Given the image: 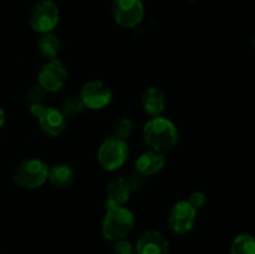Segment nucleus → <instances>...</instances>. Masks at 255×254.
Listing matches in <instances>:
<instances>
[{
    "label": "nucleus",
    "instance_id": "nucleus-1",
    "mask_svg": "<svg viewBox=\"0 0 255 254\" xmlns=\"http://www.w3.org/2000/svg\"><path fill=\"white\" fill-rule=\"evenodd\" d=\"M143 141L153 151H171L178 142V129L169 119L163 116L152 117L142 129Z\"/></svg>",
    "mask_w": 255,
    "mask_h": 254
},
{
    "label": "nucleus",
    "instance_id": "nucleus-2",
    "mask_svg": "<svg viewBox=\"0 0 255 254\" xmlns=\"http://www.w3.org/2000/svg\"><path fill=\"white\" fill-rule=\"evenodd\" d=\"M106 214L102 221V236L110 242L125 239L133 229L134 216L127 207L105 203Z\"/></svg>",
    "mask_w": 255,
    "mask_h": 254
},
{
    "label": "nucleus",
    "instance_id": "nucleus-3",
    "mask_svg": "<svg viewBox=\"0 0 255 254\" xmlns=\"http://www.w3.org/2000/svg\"><path fill=\"white\" fill-rule=\"evenodd\" d=\"M50 167L42 159L29 158L22 161L14 172V182L24 189H35L47 181Z\"/></svg>",
    "mask_w": 255,
    "mask_h": 254
},
{
    "label": "nucleus",
    "instance_id": "nucleus-4",
    "mask_svg": "<svg viewBox=\"0 0 255 254\" xmlns=\"http://www.w3.org/2000/svg\"><path fill=\"white\" fill-rule=\"evenodd\" d=\"M128 157V147L126 141L117 137H109L100 144L97 159L106 171H116L122 167Z\"/></svg>",
    "mask_w": 255,
    "mask_h": 254
},
{
    "label": "nucleus",
    "instance_id": "nucleus-5",
    "mask_svg": "<svg viewBox=\"0 0 255 254\" xmlns=\"http://www.w3.org/2000/svg\"><path fill=\"white\" fill-rule=\"evenodd\" d=\"M60 10L52 0H41L36 2L30 12V26L39 34L51 32L59 24Z\"/></svg>",
    "mask_w": 255,
    "mask_h": 254
},
{
    "label": "nucleus",
    "instance_id": "nucleus-6",
    "mask_svg": "<svg viewBox=\"0 0 255 254\" xmlns=\"http://www.w3.org/2000/svg\"><path fill=\"white\" fill-rule=\"evenodd\" d=\"M112 16L117 25L132 29L139 25L144 16L142 0H114Z\"/></svg>",
    "mask_w": 255,
    "mask_h": 254
},
{
    "label": "nucleus",
    "instance_id": "nucleus-7",
    "mask_svg": "<svg viewBox=\"0 0 255 254\" xmlns=\"http://www.w3.org/2000/svg\"><path fill=\"white\" fill-rule=\"evenodd\" d=\"M30 112L39 121L40 127L44 132L52 137H57L66 129V117L56 107H46L44 104L30 106Z\"/></svg>",
    "mask_w": 255,
    "mask_h": 254
},
{
    "label": "nucleus",
    "instance_id": "nucleus-8",
    "mask_svg": "<svg viewBox=\"0 0 255 254\" xmlns=\"http://www.w3.org/2000/svg\"><path fill=\"white\" fill-rule=\"evenodd\" d=\"M79 96L84 106L94 111L107 107L114 99L111 87L99 80H91L86 82L82 86Z\"/></svg>",
    "mask_w": 255,
    "mask_h": 254
},
{
    "label": "nucleus",
    "instance_id": "nucleus-9",
    "mask_svg": "<svg viewBox=\"0 0 255 254\" xmlns=\"http://www.w3.org/2000/svg\"><path fill=\"white\" fill-rule=\"evenodd\" d=\"M67 81V71L60 60H47L39 70L37 85L46 92H57Z\"/></svg>",
    "mask_w": 255,
    "mask_h": 254
},
{
    "label": "nucleus",
    "instance_id": "nucleus-10",
    "mask_svg": "<svg viewBox=\"0 0 255 254\" xmlns=\"http://www.w3.org/2000/svg\"><path fill=\"white\" fill-rule=\"evenodd\" d=\"M197 209L187 201H179L173 204L168 214L169 228L177 234H186L194 227Z\"/></svg>",
    "mask_w": 255,
    "mask_h": 254
},
{
    "label": "nucleus",
    "instance_id": "nucleus-11",
    "mask_svg": "<svg viewBox=\"0 0 255 254\" xmlns=\"http://www.w3.org/2000/svg\"><path fill=\"white\" fill-rule=\"evenodd\" d=\"M136 254H168V241L158 231H147L139 237L136 246Z\"/></svg>",
    "mask_w": 255,
    "mask_h": 254
},
{
    "label": "nucleus",
    "instance_id": "nucleus-12",
    "mask_svg": "<svg viewBox=\"0 0 255 254\" xmlns=\"http://www.w3.org/2000/svg\"><path fill=\"white\" fill-rule=\"evenodd\" d=\"M164 164H166L164 154L162 152L149 149L137 157L134 162V168H136V172L141 173L142 176L149 177L161 172Z\"/></svg>",
    "mask_w": 255,
    "mask_h": 254
},
{
    "label": "nucleus",
    "instance_id": "nucleus-13",
    "mask_svg": "<svg viewBox=\"0 0 255 254\" xmlns=\"http://www.w3.org/2000/svg\"><path fill=\"white\" fill-rule=\"evenodd\" d=\"M131 193L132 191L129 188V184L127 182L126 177H114L107 183L106 202L111 204H117V206H125L129 199Z\"/></svg>",
    "mask_w": 255,
    "mask_h": 254
},
{
    "label": "nucleus",
    "instance_id": "nucleus-14",
    "mask_svg": "<svg viewBox=\"0 0 255 254\" xmlns=\"http://www.w3.org/2000/svg\"><path fill=\"white\" fill-rule=\"evenodd\" d=\"M142 107L152 117L161 116L166 109V96L159 87L152 86L144 90L141 97Z\"/></svg>",
    "mask_w": 255,
    "mask_h": 254
},
{
    "label": "nucleus",
    "instance_id": "nucleus-15",
    "mask_svg": "<svg viewBox=\"0 0 255 254\" xmlns=\"http://www.w3.org/2000/svg\"><path fill=\"white\" fill-rule=\"evenodd\" d=\"M47 179L56 188H66L74 182L75 171L70 164L59 163L49 168Z\"/></svg>",
    "mask_w": 255,
    "mask_h": 254
},
{
    "label": "nucleus",
    "instance_id": "nucleus-16",
    "mask_svg": "<svg viewBox=\"0 0 255 254\" xmlns=\"http://www.w3.org/2000/svg\"><path fill=\"white\" fill-rule=\"evenodd\" d=\"M60 47H61V44H60L59 37L52 34V32L41 34L39 41H37V49L41 52L42 56L46 57L47 60L57 59Z\"/></svg>",
    "mask_w": 255,
    "mask_h": 254
},
{
    "label": "nucleus",
    "instance_id": "nucleus-17",
    "mask_svg": "<svg viewBox=\"0 0 255 254\" xmlns=\"http://www.w3.org/2000/svg\"><path fill=\"white\" fill-rule=\"evenodd\" d=\"M231 254H255V238L251 234H239L233 239Z\"/></svg>",
    "mask_w": 255,
    "mask_h": 254
},
{
    "label": "nucleus",
    "instance_id": "nucleus-18",
    "mask_svg": "<svg viewBox=\"0 0 255 254\" xmlns=\"http://www.w3.org/2000/svg\"><path fill=\"white\" fill-rule=\"evenodd\" d=\"M85 109L80 96H70L65 99L60 105V111L62 112L65 117H74L79 115Z\"/></svg>",
    "mask_w": 255,
    "mask_h": 254
},
{
    "label": "nucleus",
    "instance_id": "nucleus-19",
    "mask_svg": "<svg viewBox=\"0 0 255 254\" xmlns=\"http://www.w3.org/2000/svg\"><path fill=\"white\" fill-rule=\"evenodd\" d=\"M132 131H133V122L128 117H120L119 120H116V122L114 124V127H112L114 137L124 139V141L129 138V136L132 134Z\"/></svg>",
    "mask_w": 255,
    "mask_h": 254
},
{
    "label": "nucleus",
    "instance_id": "nucleus-20",
    "mask_svg": "<svg viewBox=\"0 0 255 254\" xmlns=\"http://www.w3.org/2000/svg\"><path fill=\"white\" fill-rule=\"evenodd\" d=\"M45 95H46V91L41 86H39V85H35V86H32L27 91L26 102L29 104V106L42 104L45 99Z\"/></svg>",
    "mask_w": 255,
    "mask_h": 254
},
{
    "label": "nucleus",
    "instance_id": "nucleus-21",
    "mask_svg": "<svg viewBox=\"0 0 255 254\" xmlns=\"http://www.w3.org/2000/svg\"><path fill=\"white\" fill-rule=\"evenodd\" d=\"M111 254H136V247L126 239H120L112 244Z\"/></svg>",
    "mask_w": 255,
    "mask_h": 254
},
{
    "label": "nucleus",
    "instance_id": "nucleus-22",
    "mask_svg": "<svg viewBox=\"0 0 255 254\" xmlns=\"http://www.w3.org/2000/svg\"><path fill=\"white\" fill-rule=\"evenodd\" d=\"M144 178H146V177L142 176V174L138 173V172H134V173H132L131 176L127 177V182H128L131 191L132 192L141 191L144 186V182H146V179Z\"/></svg>",
    "mask_w": 255,
    "mask_h": 254
},
{
    "label": "nucleus",
    "instance_id": "nucleus-23",
    "mask_svg": "<svg viewBox=\"0 0 255 254\" xmlns=\"http://www.w3.org/2000/svg\"><path fill=\"white\" fill-rule=\"evenodd\" d=\"M206 201H207V196L202 191L192 192V193L189 194L188 199H187V202H188L193 208H196L197 211L204 206Z\"/></svg>",
    "mask_w": 255,
    "mask_h": 254
},
{
    "label": "nucleus",
    "instance_id": "nucleus-24",
    "mask_svg": "<svg viewBox=\"0 0 255 254\" xmlns=\"http://www.w3.org/2000/svg\"><path fill=\"white\" fill-rule=\"evenodd\" d=\"M4 124H5V112H4V110L0 107V128L4 126Z\"/></svg>",
    "mask_w": 255,
    "mask_h": 254
},
{
    "label": "nucleus",
    "instance_id": "nucleus-25",
    "mask_svg": "<svg viewBox=\"0 0 255 254\" xmlns=\"http://www.w3.org/2000/svg\"><path fill=\"white\" fill-rule=\"evenodd\" d=\"M252 42H253V45H254V47H255V35L253 36V40H252Z\"/></svg>",
    "mask_w": 255,
    "mask_h": 254
}]
</instances>
